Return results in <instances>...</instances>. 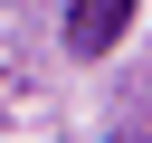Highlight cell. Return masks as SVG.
<instances>
[{
	"mask_svg": "<svg viewBox=\"0 0 152 143\" xmlns=\"http://www.w3.org/2000/svg\"><path fill=\"white\" fill-rule=\"evenodd\" d=\"M124 19H133V0H76V10H66V48H76V57H104V48L124 38Z\"/></svg>",
	"mask_w": 152,
	"mask_h": 143,
	"instance_id": "obj_1",
	"label": "cell"
}]
</instances>
